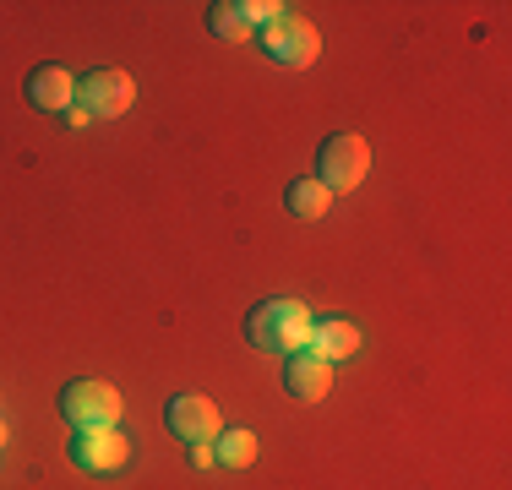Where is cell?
<instances>
[{"label": "cell", "mask_w": 512, "mask_h": 490, "mask_svg": "<svg viewBox=\"0 0 512 490\" xmlns=\"http://www.w3.org/2000/svg\"><path fill=\"white\" fill-rule=\"evenodd\" d=\"M284 202H289V213H295V218H322L327 202H333V191H327L322 180H295Z\"/></svg>", "instance_id": "cell-12"}, {"label": "cell", "mask_w": 512, "mask_h": 490, "mask_svg": "<svg viewBox=\"0 0 512 490\" xmlns=\"http://www.w3.org/2000/svg\"><path fill=\"white\" fill-rule=\"evenodd\" d=\"M207 28H213L218 39H229V44L251 39V17H246V6H240V0H218V6L207 11Z\"/></svg>", "instance_id": "cell-11"}, {"label": "cell", "mask_w": 512, "mask_h": 490, "mask_svg": "<svg viewBox=\"0 0 512 490\" xmlns=\"http://www.w3.org/2000/svg\"><path fill=\"white\" fill-rule=\"evenodd\" d=\"M164 420H169V431H175L180 441H191V447H197V441H218V431H224V425H218V403L202 398V392L175 398L164 409Z\"/></svg>", "instance_id": "cell-6"}, {"label": "cell", "mask_w": 512, "mask_h": 490, "mask_svg": "<svg viewBox=\"0 0 512 490\" xmlns=\"http://www.w3.org/2000/svg\"><path fill=\"white\" fill-rule=\"evenodd\" d=\"M71 458H77V469H93V474H109L120 469V463L131 458V441L109 425V431H77L71 441Z\"/></svg>", "instance_id": "cell-7"}, {"label": "cell", "mask_w": 512, "mask_h": 490, "mask_svg": "<svg viewBox=\"0 0 512 490\" xmlns=\"http://www.w3.org/2000/svg\"><path fill=\"white\" fill-rule=\"evenodd\" d=\"M224 469H246L256 458V436L251 431H218V452H213Z\"/></svg>", "instance_id": "cell-13"}, {"label": "cell", "mask_w": 512, "mask_h": 490, "mask_svg": "<svg viewBox=\"0 0 512 490\" xmlns=\"http://www.w3.org/2000/svg\"><path fill=\"white\" fill-rule=\"evenodd\" d=\"M82 109H88V120H115L131 109V98H137V82L126 77V71H88V82H82Z\"/></svg>", "instance_id": "cell-5"}, {"label": "cell", "mask_w": 512, "mask_h": 490, "mask_svg": "<svg viewBox=\"0 0 512 490\" xmlns=\"http://www.w3.org/2000/svg\"><path fill=\"white\" fill-rule=\"evenodd\" d=\"M71 98H77V82H71V71L39 66V71L28 77V104H33V109H71Z\"/></svg>", "instance_id": "cell-10"}, {"label": "cell", "mask_w": 512, "mask_h": 490, "mask_svg": "<svg viewBox=\"0 0 512 490\" xmlns=\"http://www.w3.org/2000/svg\"><path fill=\"white\" fill-rule=\"evenodd\" d=\"M311 327L316 316L300 300H267L246 316V338L267 354H300L311 343Z\"/></svg>", "instance_id": "cell-1"}, {"label": "cell", "mask_w": 512, "mask_h": 490, "mask_svg": "<svg viewBox=\"0 0 512 490\" xmlns=\"http://www.w3.org/2000/svg\"><path fill=\"white\" fill-rule=\"evenodd\" d=\"M262 49L278 60V66H311L316 49H322V39H316V28L306 17H278L273 28H262Z\"/></svg>", "instance_id": "cell-4"}, {"label": "cell", "mask_w": 512, "mask_h": 490, "mask_svg": "<svg viewBox=\"0 0 512 490\" xmlns=\"http://www.w3.org/2000/svg\"><path fill=\"white\" fill-rule=\"evenodd\" d=\"M60 414H66L77 431H109L120 420V392L109 382H71L60 392Z\"/></svg>", "instance_id": "cell-2"}, {"label": "cell", "mask_w": 512, "mask_h": 490, "mask_svg": "<svg viewBox=\"0 0 512 490\" xmlns=\"http://www.w3.org/2000/svg\"><path fill=\"white\" fill-rule=\"evenodd\" d=\"M355 349H360V327L344 322V316H327V322H316V327H311V343H306V354H316L322 365L349 360Z\"/></svg>", "instance_id": "cell-9"}, {"label": "cell", "mask_w": 512, "mask_h": 490, "mask_svg": "<svg viewBox=\"0 0 512 490\" xmlns=\"http://www.w3.org/2000/svg\"><path fill=\"white\" fill-rule=\"evenodd\" d=\"M191 463H197V469H213V447H207V441H197V447H191Z\"/></svg>", "instance_id": "cell-14"}, {"label": "cell", "mask_w": 512, "mask_h": 490, "mask_svg": "<svg viewBox=\"0 0 512 490\" xmlns=\"http://www.w3.org/2000/svg\"><path fill=\"white\" fill-rule=\"evenodd\" d=\"M371 169V147L360 137H327L322 142V158H316V180L327 191H355Z\"/></svg>", "instance_id": "cell-3"}, {"label": "cell", "mask_w": 512, "mask_h": 490, "mask_svg": "<svg viewBox=\"0 0 512 490\" xmlns=\"http://www.w3.org/2000/svg\"><path fill=\"white\" fill-rule=\"evenodd\" d=\"M284 387H289V398H300V403H322L327 387H333V365H322L316 354L300 349L284 360Z\"/></svg>", "instance_id": "cell-8"}]
</instances>
